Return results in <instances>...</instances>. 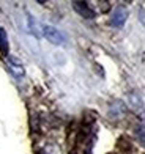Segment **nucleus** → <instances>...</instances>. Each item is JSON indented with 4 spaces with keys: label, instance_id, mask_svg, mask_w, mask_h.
I'll use <instances>...</instances> for the list:
<instances>
[{
    "label": "nucleus",
    "instance_id": "obj_1",
    "mask_svg": "<svg viewBox=\"0 0 145 154\" xmlns=\"http://www.w3.org/2000/svg\"><path fill=\"white\" fill-rule=\"evenodd\" d=\"M43 36L49 41V43L55 44V46H60L65 43V35L61 33L58 29H55L52 25H43Z\"/></svg>",
    "mask_w": 145,
    "mask_h": 154
},
{
    "label": "nucleus",
    "instance_id": "obj_2",
    "mask_svg": "<svg viewBox=\"0 0 145 154\" xmlns=\"http://www.w3.org/2000/svg\"><path fill=\"white\" fill-rule=\"evenodd\" d=\"M126 19H128L126 6L118 5V6H115L114 11H112V14H110V25H112V27H123L125 22H126Z\"/></svg>",
    "mask_w": 145,
    "mask_h": 154
},
{
    "label": "nucleus",
    "instance_id": "obj_3",
    "mask_svg": "<svg viewBox=\"0 0 145 154\" xmlns=\"http://www.w3.org/2000/svg\"><path fill=\"white\" fill-rule=\"evenodd\" d=\"M128 104H129V109L133 112H136L139 116H145L143 101L140 99V96L137 93H128Z\"/></svg>",
    "mask_w": 145,
    "mask_h": 154
},
{
    "label": "nucleus",
    "instance_id": "obj_4",
    "mask_svg": "<svg viewBox=\"0 0 145 154\" xmlns=\"http://www.w3.org/2000/svg\"><path fill=\"white\" fill-rule=\"evenodd\" d=\"M73 8L84 19H93L95 17V11L87 2H73Z\"/></svg>",
    "mask_w": 145,
    "mask_h": 154
},
{
    "label": "nucleus",
    "instance_id": "obj_5",
    "mask_svg": "<svg viewBox=\"0 0 145 154\" xmlns=\"http://www.w3.org/2000/svg\"><path fill=\"white\" fill-rule=\"evenodd\" d=\"M8 68H10V71L13 72V75H16V77H22L25 74L24 66L20 65V61L17 58H14V57L8 58Z\"/></svg>",
    "mask_w": 145,
    "mask_h": 154
},
{
    "label": "nucleus",
    "instance_id": "obj_6",
    "mask_svg": "<svg viewBox=\"0 0 145 154\" xmlns=\"http://www.w3.org/2000/svg\"><path fill=\"white\" fill-rule=\"evenodd\" d=\"M27 25H29V30H30V33H33L35 36H39V35L43 33V27L39 29L38 22L35 20V17H33L32 14H27Z\"/></svg>",
    "mask_w": 145,
    "mask_h": 154
},
{
    "label": "nucleus",
    "instance_id": "obj_7",
    "mask_svg": "<svg viewBox=\"0 0 145 154\" xmlns=\"http://www.w3.org/2000/svg\"><path fill=\"white\" fill-rule=\"evenodd\" d=\"M8 49H10V46H8V36H6V32H5L3 27H0V52H2L3 57L8 55Z\"/></svg>",
    "mask_w": 145,
    "mask_h": 154
},
{
    "label": "nucleus",
    "instance_id": "obj_8",
    "mask_svg": "<svg viewBox=\"0 0 145 154\" xmlns=\"http://www.w3.org/2000/svg\"><path fill=\"white\" fill-rule=\"evenodd\" d=\"M136 135L137 138H139V142L145 146V126H137V129H136Z\"/></svg>",
    "mask_w": 145,
    "mask_h": 154
},
{
    "label": "nucleus",
    "instance_id": "obj_9",
    "mask_svg": "<svg viewBox=\"0 0 145 154\" xmlns=\"http://www.w3.org/2000/svg\"><path fill=\"white\" fill-rule=\"evenodd\" d=\"M139 19H140V22L145 25V5L140 8V11H139Z\"/></svg>",
    "mask_w": 145,
    "mask_h": 154
}]
</instances>
